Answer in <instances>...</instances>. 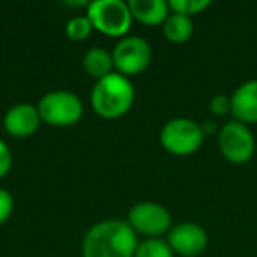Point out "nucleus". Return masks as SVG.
<instances>
[{
  "instance_id": "obj_6",
  "label": "nucleus",
  "mask_w": 257,
  "mask_h": 257,
  "mask_svg": "<svg viewBox=\"0 0 257 257\" xmlns=\"http://www.w3.org/2000/svg\"><path fill=\"white\" fill-rule=\"evenodd\" d=\"M220 152L232 164H243L250 161L255 150V141L250 128L241 121H229L220 128L218 134Z\"/></svg>"
},
{
  "instance_id": "obj_20",
  "label": "nucleus",
  "mask_w": 257,
  "mask_h": 257,
  "mask_svg": "<svg viewBox=\"0 0 257 257\" xmlns=\"http://www.w3.org/2000/svg\"><path fill=\"white\" fill-rule=\"evenodd\" d=\"M11 166H13V154L8 145L0 140V178L8 175Z\"/></svg>"
},
{
  "instance_id": "obj_17",
  "label": "nucleus",
  "mask_w": 257,
  "mask_h": 257,
  "mask_svg": "<svg viewBox=\"0 0 257 257\" xmlns=\"http://www.w3.org/2000/svg\"><path fill=\"white\" fill-rule=\"evenodd\" d=\"M92 29H93V25L88 20V16H76V18L69 20L67 27H65V34H67L69 39L81 41V39H85V37H88Z\"/></svg>"
},
{
  "instance_id": "obj_7",
  "label": "nucleus",
  "mask_w": 257,
  "mask_h": 257,
  "mask_svg": "<svg viewBox=\"0 0 257 257\" xmlns=\"http://www.w3.org/2000/svg\"><path fill=\"white\" fill-rule=\"evenodd\" d=\"M152 60V50L141 37H125L114 46L113 65L123 76L145 71Z\"/></svg>"
},
{
  "instance_id": "obj_4",
  "label": "nucleus",
  "mask_w": 257,
  "mask_h": 257,
  "mask_svg": "<svg viewBox=\"0 0 257 257\" xmlns=\"http://www.w3.org/2000/svg\"><path fill=\"white\" fill-rule=\"evenodd\" d=\"M39 116L50 125L65 127L72 125L81 118L83 104L78 95L67 90H57L50 92L39 100Z\"/></svg>"
},
{
  "instance_id": "obj_16",
  "label": "nucleus",
  "mask_w": 257,
  "mask_h": 257,
  "mask_svg": "<svg viewBox=\"0 0 257 257\" xmlns=\"http://www.w3.org/2000/svg\"><path fill=\"white\" fill-rule=\"evenodd\" d=\"M168 6L176 15H183L190 18V15H197V13L210 8V0H171Z\"/></svg>"
},
{
  "instance_id": "obj_10",
  "label": "nucleus",
  "mask_w": 257,
  "mask_h": 257,
  "mask_svg": "<svg viewBox=\"0 0 257 257\" xmlns=\"http://www.w3.org/2000/svg\"><path fill=\"white\" fill-rule=\"evenodd\" d=\"M39 111L30 104L13 106L4 116V125L8 128V133L18 138H27L36 133L37 127H39Z\"/></svg>"
},
{
  "instance_id": "obj_13",
  "label": "nucleus",
  "mask_w": 257,
  "mask_h": 257,
  "mask_svg": "<svg viewBox=\"0 0 257 257\" xmlns=\"http://www.w3.org/2000/svg\"><path fill=\"white\" fill-rule=\"evenodd\" d=\"M83 67L90 76L97 79H102L111 74V67H113V55H109L102 48H92L86 51L85 58H83Z\"/></svg>"
},
{
  "instance_id": "obj_8",
  "label": "nucleus",
  "mask_w": 257,
  "mask_h": 257,
  "mask_svg": "<svg viewBox=\"0 0 257 257\" xmlns=\"http://www.w3.org/2000/svg\"><path fill=\"white\" fill-rule=\"evenodd\" d=\"M128 225L148 236H161L171 225V215L162 204L140 203L128 211Z\"/></svg>"
},
{
  "instance_id": "obj_11",
  "label": "nucleus",
  "mask_w": 257,
  "mask_h": 257,
  "mask_svg": "<svg viewBox=\"0 0 257 257\" xmlns=\"http://www.w3.org/2000/svg\"><path fill=\"white\" fill-rule=\"evenodd\" d=\"M231 113L236 121L257 123V79L246 81L231 97Z\"/></svg>"
},
{
  "instance_id": "obj_9",
  "label": "nucleus",
  "mask_w": 257,
  "mask_h": 257,
  "mask_svg": "<svg viewBox=\"0 0 257 257\" xmlns=\"http://www.w3.org/2000/svg\"><path fill=\"white\" fill-rule=\"evenodd\" d=\"M168 245L173 252L183 257H196L204 252L208 245V234L199 224L194 222H183L168 232Z\"/></svg>"
},
{
  "instance_id": "obj_1",
  "label": "nucleus",
  "mask_w": 257,
  "mask_h": 257,
  "mask_svg": "<svg viewBox=\"0 0 257 257\" xmlns=\"http://www.w3.org/2000/svg\"><path fill=\"white\" fill-rule=\"evenodd\" d=\"M138 238L127 222L102 220L83 239V257H134Z\"/></svg>"
},
{
  "instance_id": "obj_3",
  "label": "nucleus",
  "mask_w": 257,
  "mask_h": 257,
  "mask_svg": "<svg viewBox=\"0 0 257 257\" xmlns=\"http://www.w3.org/2000/svg\"><path fill=\"white\" fill-rule=\"evenodd\" d=\"M88 20L93 29L106 36L120 37L131 29L133 15L131 9L121 0H95L88 4Z\"/></svg>"
},
{
  "instance_id": "obj_15",
  "label": "nucleus",
  "mask_w": 257,
  "mask_h": 257,
  "mask_svg": "<svg viewBox=\"0 0 257 257\" xmlns=\"http://www.w3.org/2000/svg\"><path fill=\"white\" fill-rule=\"evenodd\" d=\"M134 257H173V250L169 248L168 241L164 239L150 238L138 245Z\"/></svg>"
},
{
  "instance_id": "obj_19",
  "label": "nucleus",
  "mask_w": 257,
  "mask_h": 257,
  "mask_svg": "<svg viewBox=\"0 0 257 257\" xmlns=\"http://www.w3.org/2000/svg\"><path fill=\"white\" fill-rule=\"evenodd\" d=\"M210 109L215 114H227L231 111V97L227 95H215L210 102Z\"/></svg>"
},
{
  "instance_id": "obj_18",
  "label": "nucleus",
  "mask_w": 257,
  "mask_h": 257,
  "mask_svg": "<svg viewBox=\"0 0 257 257\" xmlns=\"http://www.w3.org/2000/svg\"><path fill=\"white\" fill-rule=\"evenodd\" d=\"M13 208H15L13 196L8 192V190L0 189V224L8 220L9 215L13 213Z\"/></svg>"
},
{
  "instance_id": "obj_2",
  "label": "nucleus",
  "mask_w": 257,
  "mask_h": 257,
  "mask_svg": "<svg viewBox=\"0 0 257 257\" xmlns=\"http://www.w3.org/2000/svg\"><path fill=\"white\" fill-rule=\"evenodd\" d=\"M92 106L100 116L118 118L125 114L134 100V88L127 76L120 72H111L109 76L99 79L92 90Z\"/></svg>"
},
{
  "instance_id": "obj_14",
  "label": "nucleus",
  "mask_w": 257,
  "mask_h": 257,
  "mask_svg": "<svg viewBox=\"0 0 257 257\" xmlns=\"http://www.w3.org/2000/svg\"><path fill=\"white\" fill-rule=\"evenodd\" d=\"M194 32V23L189 16L183 15H169L164 22V36L168 37L171 43L175 44H182L185 41L190 39Z\"/></svg>"
},
{
  "instance_id": "obj_5",
  "label": "nucleus",
  "mask_w": 257,
  "mask_h": 257,
  "mask_svg": "<svg viewBox=\"0 0 257 257\" xmlns=\"http://www.w3.org/2000/svg\"><path fill=\"white\" fill-rule=\"evenodd\" d=\"M204 131L189 118H175L161 131V143L175 155H190L203 145Z\"/></svg>"
},
{
  "instance_id": "obj_12",
  "label": "nucleus",
  "mask_w": 257,
  "mask_h": 257,
  "mask_svg": "<svg viewBox=\"0 0 257 257\" xmlns=\"http://www.w3.org/2000/svg\"><path fill=\"white\" fill-rule=\"evenodd\" d=\"M127 6L131 9L133 18H136L145 25H159V23H164L168 18L169 6L164 0H131Z\"/></svg>"
}]
</instances>
